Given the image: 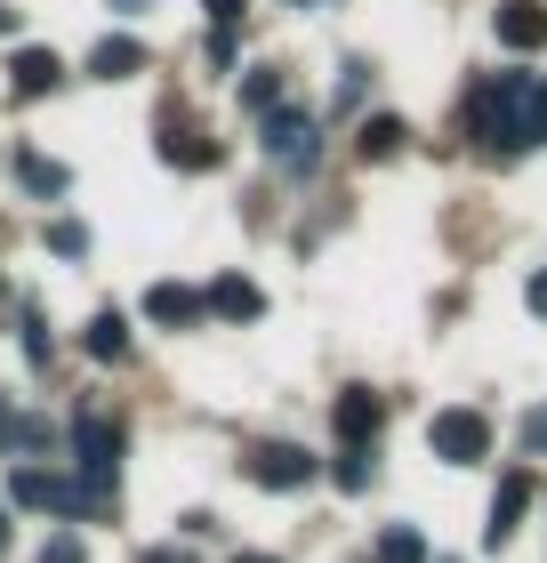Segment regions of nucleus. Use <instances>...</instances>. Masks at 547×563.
I'll list each match as a JSON object with an SVG mask.
<instances>
[{
    "instance_id": "nucleus-8",
    "label": "nucleus",
    "mask_w": 547,
    "mask_h": 563,
    "mask_svg": "<svg viewBox=\"0 0 547 563\" xmlns=\"http://www.w3.org/2000/svg\"><path fill=\"white\" fill-rule=\"evenodd\" d=\"M491 33H500V48H547V9L539 0H500V16H491Z\"/></svg>"
},
{
    "instance_id": "nucleus-11",
    "label": "nucleus",
    "mask_w": 547,
    "mask_h": 563,
    "mask_svg": "<svg viewBox=\"0 0 547 563\" xmlns=\"http://www.w3.org/2000/svg\"><path fill=\"white\" fill-rule=\"evenodd\" d=\"M57 81H65V57H57V48H17V57H9V89H17V97H48Z\"/></svg>"
},
{
    "instance_id": "nucleus-3",
    "label": "nucleus",
    "mask_w": 547,
    "mask_h": 563,
    "mask_svg": "<svg viewBox=\"0 0 547 563\" xmlns=\"http://www.w3.org/2000/svg\"><path fill=\"white\" fill-rule=\"evenodd\" d=\"M17 507H41V516H65V523H89L97 507V492H81L73 475H48V467H17Z\"/></svg>"
},
{
    "instance_id": "nucleus-6",
    "label": "nucleus",
    "mask_w": 547,
    "mask_h": 563,
    "mask_svg": "<svg viewBox=\"0 0 547 563\" xmlns=\"http://www.w3.org/2000/svg\"><path fill=\"white\" fill-rule=\"evenodd\" d=\"M250 475L266 483V492H306V483H315V459H306L298 443H258L250 451Z\"/></svg>"
},
{
    "instance_id": "nucleus-15",
    "label": "nucleus",
    "mask_w": 547,
    "mask_h": 563,
    "mask_svg": "<svg viewBox=\"0 0 547 563\" xmlns=\"http://www.w3.org/2000/svg\"><path fill=\"white\" fill-rule=\"evenodd\" d=\"M81 346L97 354V363H121V354H129V314H121V306H106V314H89Z\"/></svg>"
},
{
    "instance_id": "nucleus-22",
    "label": "nucleus",
    "mask_w": 547,
    "mask_h": 563,
    "mask_svg": "<svg viewBox=\"0 0 547 563\" xmlns=\"http://www.w3.org/2000/svg\"><path fill=\"white\" fill-rule=\"evenodd\" d=\"M41 563H89V555H81V531H48Z\"/></svg>"
},
{
    "instance_id": "nucleus-13",
    "label": "nucleus",
    "mask_w": 547,
    "mask_h": 563,
    "mask_svg": "<svg viewBox=\"0 0 547 563\" xmlns=\"http://www.w3.org/2000/svg\"><path fill=\"white\" fill-rule=\"evenodd\" d=\"M210 314H226V322H258V314H266V298H258L250 274H218V282H210Z\"/></svg>"
},
{
    "instance_id": "nucleus-2",
    "label": "nucleus",
    "mask_w": 547,
    "mask_h": 563,
    "mask_svg": "<svg viewBox=\"0 0 547 563\" xmlns=\"http://www.w3.org/2000/svg\"><path fill=\"white\" fill-rule=\"evenodd\" d=\"M73 467H81V492L113 499V483H121V427H113L106 411H81V419H73Z\"/></svg>"
},
{
    "instance_id": "nucleus-5",
    "label": "nucleus",
    "mask_w": 547,
    "mask_h": 563,
    "mask_svg": "<svg viewBox=\"0 0 547 563\" xmlns=\"http://www.w3.org/2000/svg\"><path fill=\"white\" fill-rule=\"evenodd\" d=\"M266 153H274V162L282 169H315V113H298V106H274L266 113Z\"/></svg>"
},
{
    "instance_id": "nucleus-10",
    "label": "nucleus",
    "mask_w": 547,
    "mask_h": 563,
    "mask_svg": "<svg viewBox=\"0 0 547 563\" xmlns=\"http://www.w3.org/2000/svg\"><path fill=\"white\" fill-rule=\"evenodd\" d=\"M145 314L162 322V330H194L201 314H210V298L186 290V282H153V290H145Z\"/></svg>"
},
{
    "instance_id": "nucleus-25",
    "label": "nucleus",
    "mask_w": 547,
    "mask_h": 563,
    "mask_svg": "<svg viewBox=\"0 0 547 563\" xmlns=\"http://www.w3.org/2000/svg\"><path fill=\"white\" fill-rule=\"evenodd\" d=\"M524 298H532V314H547V266L532 274V290H524Z\"/></svg>"
},
{
    "instance_id": "nucleus-12",
    "label": "nucleus",
    "mask_w": 547,
    "mask_h": 563,
    "mask_svg": "<svg viewBox=\"0 0 547 563\" xmlns=\"http://www.w3.org/2000/svg\"><path fill=\"white\" fill-rule=\"evenodd\" d=\"M162 162H169V169H218L226 145H210L201 130H177V121H162Z\"/></svg>"
},
{
    "instance_id": "nucleus-17",
    "label": "nucleus",
    "mask_w": 547,
    "mask_h": 563,
    "mask_svg": "<svg viewBox=\"0 0 547 563\" xmlns=\"http://www.w3.org/2000/svg\"><path fill=\"white\" fill-rule=\"evenodd\" d=\"M338 492H371V475H379V459H371V443H347V451H338Z\"/></svg>"
},
{
    "instance_id": "nucleus-4",
    "label": "nucleus",
    "mask_w": 547,
    "mask_h": 563,
    "mask_svg": "<svg viewBox=\"0 0 547 563\" xmlns=\"http://www.w3.org/2000/svg\"><path fill=\"white\" fill-rule=\"evenodd\" d=\"M427 451L442 459V467H475V459L491 451V419L483 411H435L427 419Z\"/></svg>"
},
{
    "instance_id": "nucleus-26",
    "label": "nucleus",
    "mask_w": 547,
    "mask_h": 563,
    "mask_svg": "<svg viewBox=\"0 0 547 563\" xmlns=\"http://www.w3.org/2000/svg\"><path fill=\"white\" fill-rule=\"evenodd\" d=\"M17 443V411H9V395H0V451Z\"/></svg>"
},
{
    "instance_id": "nucleus-23",
    "label": "nucleus",
    "mask_w": 547,
    "mask_h": 563,
    "mask_svg": "<svg viewBox=\"0 0 547 563\" xmlns=\"http://www.w3.org/2000/svg\"><path fill=\"white\" fill-rule=\"evenodd\" d=\"M201 9H210V24H218V33H233V24H242V9H250V0H201Z\"/></svg>"
},
{
    "instance_id": "nucleus-18",
    "label": "nucleus",
    "mask_w": 547,
    "mask_h": 563,
    "mask_svg": "<svg viewBox=\"0 0 547 563\" xmlns=\"http://www.w3.org/2000/svg\"><path fill=\"white\" fill-rule=\"evenodd\" d=\"M379 563H427V540L411 523H386L379 531Z\"/></svg>"
},
{
    "instance_id": "nucleus-31",
    "label": "nucleus",
    "mask_w": 547,
    "mask_h": 563,
    "mask_svg": "<svg viewBox=\"0 0 547 563\" xmlns=\"http://www.w3.org/2000/svg\"><path fill=\"white\" fill-rule=\"evenodd\" d=\"M291 9H306V0H291Z\"/></svg>"
},
{
    "instance_id": "nucleus-27",
    "label": "nucleus",
    "mask_w": 547,
    "mask_h": 563,
    "mask_svg": "<svg viewBox=\"0 0 547 563\" xmlns=\"http://www.w3.org/2000/svg\"><path fill=\"white\" fill-rule=\"evenodd\" d=\"M138 563H194V555H177V548H145Z\"/></svg>"
},
{
    "instance_id": "nucleus-1",
    "label": "nucleus",
    "mask_w": 547,
    "mask_h": 563,
    "mask_svg": "<svg viewBox=\"0 0 547 563\" xmlns=\"http://www.w3.org/2000/svg\"><path fill=\"white\" fill-rule=\"evenodd\" d=\"M467 130L483 153H532L547 145V73H491L467 97Z\"/></svg>"
},
{
    "instance_id": "nucleus-30",
    "label": "nucleus",
    "mask_w": 547,
    "mask_h": 563,
    "mask_svg": "<svg viewBox=\"0 0 547 563\" xmlns=\"http://www.w3.org/2000/svg\"><path fill=\"white\" fill-rule=\"evenodd\" d=\"M233 563H274V555H233Z\"/></svg>"
},
{
    "instance_id": "nucleus-20",
    "label": "nucleus",
    "mask_w": 547,
    "mask_h": 563,
    "mask_svg": "<svg viewBox=\"0 0 547 563\" xmlns=\"http://www.w3.org/2000/svg\"><path fill=\"white\" fill-rule=\"evenodd\" d=\"M274 97H282V73H274V65L242 73V106H250V113H274Z\"/></svg>"
},
{
    "instance_id": "nucleus-7",
    "label": "nucleus",
    "mask_w": 547,
    "mask_h": 563,
    "mask_svg": "<svg viewBox=\"0 0 547 563\" xmlns=\"http://www.w3.org/2000/svg\"><path fill=\"white\" fill-rule=\"evenodd\" d=\"M330 427H338V443H379V427H386V402L371 387H347L330 402Z\"/></svg>"
},
{
    "instance_id": "nucleus-9",
    "label": "nucleus",
    "mask_w": 547,
    "mask_h": 563,
    "mask_svg": "<svg viewBox=\"0 0 547 563\" xmlns=\"http://www.w3.org/2000/svg\"><path fill=\"white\" fill-rule=\"evenodd\" d=\"M524 507H532V475L515 467L500 492H491V523H483V548H507L515 540V523H524Z\"/></svg>"
},
{
    "instance_id": "nucleus-28",
    "label": "nucleus",
    "mask_w": 547,
    "mask_h": 563,
    "mask_svg": "<svg viewBox=\"0 0 547 563\" xmlns=\"http://www.w3.org/2000/svg\"><path fill=\"white\" fill-rule=\"evenodd\" d=\"M0 33H17V9H0Z\"/></svg>"
},
{
    "instance_id": "nucleus-21",
    "label": "nucleus",
    "mask_w": 547,
    "mask_h": 563,
    "mask_svg": "<svg viewBox=\"0 0 547 563\" xmlns=\"http://www.w3.org/2000/svg\"><path fill=\"white\" fill-rule=\"evenodd\" d=\"M48 250H57V258H81V250H89V225H81V218H57V225H48Z\"/></svg>"
},
{
    "instance_id": "nucleus-19",
    "label": "nucleus",
    "mask_w": 547,
    "mask_h": 563,
    "mask_svg": "<svg viewBox=\"0 0 547 563\" xmlns=\"http://www.w3.org/2000/svg\"><path fill=\"white\" fill-rule=\"evenodd\" d=\"M17 169H24V186H33V194H65V186H73L65 162H48V153H24Z\"/></svg>"
},
{
    "instance_id": "nucleus-24",
    "label": "nucleus",
    "mask_w": 547,
    "mask_h": 563,
    "mask_svg": "<svg viewBox=\"0 0 547 563\" xmlns=\"http://www.w3.org/2000/svg\"><path fill=\"white\" fill-rule=\"evenodd\" d=\"M524 451H532V459H539V451H547V402H539V411H532V419H524Z\"/></svg>"
},
{
    "instance_id": "nucleus-14",
    "label": "nucleus",
    "mask_w": 547,
    "mask_h": 563,
    "mask_svg": "<svg viewBox=\"0 0 547 563\" xmlns=\"http://www.w3.org/2000/svg\"><path fill=\"white\" fill-rule=\"evenodd\" d=\"M89 73H97V81H129V73H145V48L129 41V33H121V41L106 33V41L89 48Z\"/></svg>"
},
{
    "instance_id": "nucleus-16",
    "label": "nucleus",
    "mask_w": 547,
    "mask_h": 563,
    "mask_svg": "<svg viewBox=\"0 0 547 563\" xmlns=\"http://www.w3.org/2000/svg\"><path fill=\"white\" fill-rule=\"evenodd\" d=\"M403 121L395 113H371V121H362V130H354V153H362V162H395V153H403Z\"/></svg>"
},
{
    "instance_id": "nucleus-29",
    "label": "nucleus",
    "mask_w": 547,
    "mask_h": 563,
    "mask_svg": "<svg viewBox=\"0 0 547 563\" xmlns=\"http://www.w3.org/2000/svg\"><path fill=\"white\" fill-rule=\"evenodd\" d=\"M0 548H9V507H0Z\"/></svg>"
}]
</instances>
